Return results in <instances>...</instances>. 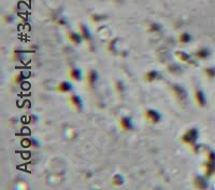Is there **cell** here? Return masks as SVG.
I'll return each instance as SVG.
<instances>
[{"instance_id":"7","label":"cell","mask_w":215,"mask_h":190,"mask_svg":"<svg viewBox=\"0 0 215 190\" xmlns=\"http://www.w3.org/2000/svg\"><path fill=\"white\" fill-rule=\"evenodd\" d=\"M71 89H72V86H71L70 83L67 82V81H62V82L59 83L58 86H57V90L60 93H67L69 92V91H71Z\"/></svg>"},{"instance_id":"15","label":"cell","mask_w":215,"mask_h":190,"mask_svg":"<svg viewBox=\"0 0 215 190\" xmlns=\"http://www.w3.org/2000/svg\"><path fill=\"white\" fill-rule=\"evenodd\" d=\"M195 186L197 188H206V184H204L203 178L200 177V176L196 177V179H195Z\"/></svg>"},{"instance_id":"4","label":"cell","mask_w":215,"mask_h":190,"mask_svg":"<svg viewBox=\"0 0 215 190\" xmlns=\"http://www.w3.org/2000/svg\"><path fill=\"white\" fill-rule=\"evenodd\" d=\"M119 124H121V128H123L124 131L133 130V122H131L130 118H128V117H123V118L119 120Z\"/></svg>"},{"instance_id":"21","label":"cell","mask_w":215,"mask_h":190,"mask_svg":"<svg viewBox=\"0 0 215 190\" xmlns=\"http://www.w3.org/2000/svg\"><path fill=\"white\" fill-rule=\"evenodd\" d=\"M22 79H23V76H22V75H17V76L14 78L15 83H19V82H22Z\"/></svg>"},{"instance_id":"10","label":"cell","mask_w":215,"mask_h":190,"mask_svg":"<svg viewBox=\"0 0 215 190\" xmlns=\"http://www.w3.org/2000/svg\"><path fill=\"white\" fill-rule=\"evenodd\" d=\"M69 76L73 79V80L79 81L81 79V77H82V74H81V71L79 70L78 68H72L70 70V74H69Z\"/></svg>"},{"instance_id":"14","label":"cell","mask_w":215,"mask_h":190,"mask_svg":"<svg viewBox=\"0 0 215 190\" xmlns=\"http://www.w3.org/2000/svg\"><path fill=\"white\" fill-rule=\"evenodd\" d=\"M81 33H82V38L85 39L86 41H90L92 40V37H90L89 31L87 30L85 26H81Z\"/></svg>"},{"instance_id":"9","label":"cell","mask_w":215,"mask_h":190,"mask_svg":"<svg viewBox=\"0 0 215 190\" xmlns=\"http://www.w3.org/2000/svg\"><path fill=\"white\" fill-rule=\"evenodd\" d=\"M195 100H196V102L199 104V106H204V104H206L204 95L201 91H197V92L195 93Z\"/></svg>"},{"instance_id":"18","label":"cell","mask_w":215,"mask_h":190,"mask_svg":"<svg viewBox=\"0 0 215 190\" xmlns=\"http://www.w3.org/2000/svg\"><path fill=\"white\" fill-rule=\"evenodd\" d=\"M190 39H192L190 38V36L186 33H182V35L180 36V42H182V43H188L189 41H190Z\"/></svg>"},{"instance_id":"3","label":"cell","mask_w":215,"mask_h":190,"mask_svg":"<svg viewBox=\"0 0 215 190\" xmlns=\"http://www.w3.org/2000/svg\"><path fill=\"white\" fill-rule=\"evenodd\" d=\"M145 118L149 120V122L152 123H158L160 121V114L156 111V110H153V109H149L145 112Z\"/></svg>"},{"instance_id":"11","label":"cell","mask_w":215,"mask_h":190,"mask_svg":"<svg viewBox=\"0 0 215 190\" xmlns=\"http://www.w3.org/2000/svg\"><path fill=\"white\" fill-rule=\"evenodd\" d=\"M175 55H176L177 58L180 59V61H182V62H186V63L192 62V61H190V56L184 52H176L175 53Z\"/></svg>"},{"instance_id":"2","label":"cell","mask_w":215,"mask_h":190,"mask_svg":"<svg viewBox=\"0 0 215 190\" xmlns=\"http://www.w3.org/2000/svg\"><path fill=\"white\" fill-rule=\"evenodd\" d=\"M172 92H173V94H174L175 97H176L179 100H181V102H183V100H186L187 93L181 86H177V84L173 86H172Z\"/></svg>"},{"instance_id":"17","label":"cell","mask_w":215,"mask_h":190,"mask_svg":"<svg viewBox=\"0 0 215 190\" xmlns=\"http://www.w3.org/2000/svg\"><path fill=\"white\" fill-rule=\"evenodd\" d=\"M209 55V51L206 50V49H201V50H199L198 52L196 53V56L199 57V58H204V57H207Z\"/></svg>"},{"instance_id":"20","label":"cell","mask_w":215,"mask_h":190,"mask_svg":"<svg viewBox=\"0 0 215 190\" xmlns=\"http://www.w3.org/2000/svg\"><path fill=\"white\" fill-rule=\"evenodd\" d=\"M159 29H160V26H158V25H155V24H154V25H152V27L149 28V30H151V31H158Z\"/></svg>"},{"instance_id":"16","label":"cell","mask_w":215,"mask_h":190,"mask_svg":"<svg viewBox=\"0 0 215 190\" xmlns=\"http://www.w3.org/2000/svg\"><path fill=\"white\" fill-rule=\"evenodd\" d=\"M168 69H169V71H170L171 74H180L181 72V68L177 66L176 64L170 65V66L168 67Z\"/></svg>"},{"instance_id":"12","label":"cell","mask_w":215,"mask_h":190,"mask_svg":"<svg viewBox=\"0 0 215 190\" xmlns=\"http://www.w3.org/2000/svg\"><path fill=\"white\" fill-rule=\"evenodd\" d=\"M69 39L73 43H76V44H79V43H81V41H82V37L76 33H71L70 35H69Z\"/></svg>"},{"instance_id":"19","label":"cell","mask_w":215,"mask_h":190,"mask_svg":"<svg viewBox=\"0 0 215 190\" xmlns=\"http://www.w3.org/2000/svg\"><path fill=\"white\" fill-rule=\"evenodd\" d=\"M115 86H116V91L119 93L124 92V90H125V86H124V83L122 82V81H116Z\"/></svg>"},{"instance_id":"8","label":"cell","mask_w":215,"mask_h":190,"mask_svg":"<svg viewBox=\"0 0 215 190\" xmlns=\"http://www.w3.org/2000/svg\"><path fill=\"white\" fill-rule=\"evenodd\" d=\"M158 78H160V75H159L158 71H156V70H151L145 75V80L149 81V82H152V81H154V80H157Z\"/></svg>"},{"instance_id":"13","label":"cell","mask_w":215,"mask_h":190,"mask_svg":"<svg viewBox=\"0 0 215 190\" xmlns=\"http://www.w3.org/2000/svg\"><path fill=\"white\" fill-rule=\"evenodd\" d=\"M112 183H113V185H116V186L123 185V183H124V177H123L122 175H119V174H116V175L113 176Z\"/></svg>"},{"instance_id":"6","label":"cell","mask_w":215,"mask_h":190,"mask_svg":"<svg viewBox=\"0 0 215 190\" xmlns=\"http://www.w3.org/2000/svg\"><path fill=\"white\" fill-rule=\"evenodd\" d=\"M97 80H98L97 72H96L95 70L88 71V74H87V82H88V84H89L90 86H92L95 83L97 82Z\"/></svg>"},{"instance_id":"5","label":"cell","mask_w":215,"mask_h":190,"mask_svg":"<svg viewBox=\"0 0 215 190\" xmlns=\"http://www.w3.org/2000/svg\"><path fill=\"white\" fill-rule=\"evenodd\" d=\"M69 100H70L71 105L73 107H76L78 110L82 109V100H81V98L79 97V96H76V95H71Z\"/></svg>"},{"instance_id":"1","label":"cell","mask_w":215,"mask_h":190,"mask_svg":"<svg viewBox=\"0 0 215 190\" xmlns=\"http://www.w3.org/2000/svg\"><path fill=\"white\" fill-rule=\"evenodd\" d=\"M197 137H198V132L196 128H189L186 133L182 136V142L186 145H189L194 147V144L196 142Z\"/></svg>"}]
</instances>
